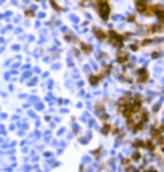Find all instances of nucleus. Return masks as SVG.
<instances>
[{
	"label": "nucleus",
	"instance_id": "obj_1",
	"mask_svg": "<svg viewBox=\"0 0 164 172\" xmlns=\"http://www.w3.org/2000/svg\"><path fill=\"white\" fill-rule=\"evenodd\" d=\"M124 40H126V39H124L122 34H119V32H116V31H108V40L106 42H109L114 48H121L122 45H124Z\"/></svg>",
	"mask_w": 164,
	"mask_h": 172
},
{
	"label": "nucleus",
	"instance_id": "obj_2",
	"mask_svg": "<svg viewBox=\"0 0 164 172\" xmlns=\"http://www.w3.org/2000/svg\"><path fill=\"white\" fill-rule=\"evenodd\" d=\"M97 11H98V16H100L101 19L108 21L109 19V15H111V7H109V2H105V3L97 5Z\"/></svg>",
	"mask_w": 164,
	"mask_h": 172
},
{
	"label": "nucleus",
	"instance_id": "obj_3",
	"mask_svg": "<svg viewBox=\"0 0 164 172\" xmlns=\"http://www.w3.org/2000/svg\"><path fill=\"white\" fill-rule=\"evenodd\" d=\"M148 79H150V72H148V69L142 68L137 71V80H138L140 84H145L148 82Z\"/></svg>",
	"mask_w": 164,
	"mask_h": 172
},
{
	"label": "nucleus",
	"instance_id": "obj_4",
	"mask_svg": "<svg viewBox=\"0 0 164 172\" xmlns=\"http://www.w3.org/2000/svg\"><path fill=\"white\" fill-rule=\"evenodd\" d=\"M93 34H95V37H97L100 42H106V40H108V32L103 31L101 28H93Z\"/></svg>",
	"mask_w": 164,
	"mask_h": 172
},
{
	"label": "nucleus",
	"instance_id": "obj_5",
	"mask_svg": "<svg viewBox=\"0 0 164 172\" xmlns=\"http://www.w3.org/2000/svg\"><path fill=\"white\" fill-rule=\"evenodd\" d=\"M127 60H129V53L127 52H119L118 56H116V61H118L119 64H126Z\"/></svg>",
	"mask_w": 164,
	"mask_h": 172
},
{
	"label": "nucleus",
	"instance_id": "obj_6",
	"mask_svg": "<svg viewBox=\"0 0 164 172\" xmlns=\"http://www.w3.org/2000/svg\"><path fill=\"white\" fill-rule=\"evenodd\" d=\"M79 45H80V50H82L85 55H89V53L92 52V47L89 44H85V42H79Z\"/></svg>",
	"mask_w": 164,
	"mask_h": 172
},
{
	"label": "nucleus",
	"instance_id": "obj_7",
	"mask_svg": "<svg viewBox=\"0 0 164 172\" xmlns=\"http://www.w3.org/2000/svg\"><path fill=\"white\" fill-rule=\"evenodd\" d=\"M100 79H101V74H97V76H90V77H89V80H90L92 85H97V84L100 82Z\"/></svg>",
	"mask_w": 164,
	"mask_h": 172
},
{
	"label": "nucleus",
	"instance_id": "obj_8",
	"mask_svg": "<svg viewBox=\"0 0 164 172\" xmlns=\"http://www.w3.org/2000/svg\"><path fill=\"white\" fill-rule=\"evenodd\" d=\"M145 148L150 150V151H154L156 145H154V141H153V140H148V141H145Z\"/></svg>",
	"mask_w": 164,
	"mask_h": 172
},
{
	"label": "nucleus",
	"instance_id": "obj_9",
	"mask_svg": "<svg viewBox=\"0 0 164 172\" xmlns=\"http://www.w3.org/2000/svg\"><path fill=\"white\" fill-rule=\"evenodd\" d=\"M134 146H135V148H145V141L135 140V141H134Z\"/></svg>",
	"mask_w": 164,
	"mask_h": 172
},
{
	"label": "nucleus",
	"instance_id": "obj_10",
	"mask_svg": "<svg viewBox=\"0 0 164 172\" xmlns=\"http://www.w3.org/2000/svg\"><path fill=\"white\" fill-rule=\"evenodd\" d=\"M50 3H52V7H53V8H55V10H56V11H61V7H60V5H58V3H56L55 0H50Z\"/></svg>",
	"mask_w": 164,
	"mask_h": 172
},
{
	"label": "nucleus",
	"instance_id": "obj_11",
	"mask_svg": "<svg viewBox=\"0 0 164 172\" xmlns=\"http://www.w3.org/2000/svg\"><path fill=\"white\" fill-rule=\"evenodd\" d=\"M140 158H142V156H140L138 151H135V153L132 155V159H134V161H140Z\"/></svg>",
	"mask_w": 164,
	"mask_h": 172
},
{
	"label": "nucleus",
	"instance_id": "obj_12",
	"mask_svg": "<svg viewBox=\"0 0 164 172\" xmlns=\"http://www.w3.org/2000/svg\"><path fill=\"white\" fill-rule=\"evenodd\" d=\"M90 2H92V0H80V7H87Z\"/></svg>",
	"mask_w": 164,
	"mask_h": 172
},
{
	"label": "nucleus",
	"instance_id": "obj_13",
	"mask_svg": "<svg viewBox=\"0 0 164 172\" xmlns=\"http://www.w3.org/2000/svg\"><path fill=\"white\" fill-rule=\"evenodd\" d=\"M26 16L32 18V16H34V11H31V10H29V11H26Z\"/></svg>",
	"mask_w": 164,
	"mask_h": 172
},
{
	"label": "nucleus",
	"instance_id": "obj_14",
	"mask_svg": "<svg viewBox=\"0 0 164 172\" xmlns=\"http://www.w3.org/2000/svg\"><path fill=\"white\" fill-rule=\"evenodd\" d=\"M143 172H158L156 169H147V171H143Z\"/></svg>",
	"mask_w": 164,
	"mask_h": 172
},
{
	"label": "nucleus",
	"instance_id": "obj_15",
	"mask_svg": "<svg viewBox=\"0 0 164 172\" xmlns=\"http://www.w3.org/2000/svg\"><path fill=\"white\" fill-rule=\"evenodd\" d=\"M161 150H163V153H164V145H163V148H161Z\"/></svg>",
	"mask_w": 164,
	"mask_h": 172
},
{
	"label": "nucleus",
	"instance_id": "obj_16",
	"mask_svg": "<svg viewBox=\"0 0 164 172\" xmlns=\"http://www.w3.org/2000/svg\"><path fill=\"white\" fill-rule=\"evenodd\" d=\"M39 2H40V0H39Z\"/></svg>",
	"mask_w": 164,
	"mask_h": 172
}]
</instances>
